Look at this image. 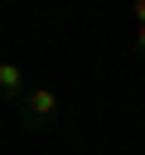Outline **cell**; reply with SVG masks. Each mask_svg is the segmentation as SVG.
<instances>
[{
    "label": "cell",
    "instance_id": "cell-3",
    "mask_svg": "<svg viewBox=\"0 0 145 155\" xmlns=\"http://www.w3.org/2000/svg\"><path fill=\"white\" fill-rule=\"evenodd\" d=\"M135 53H145V24H135Z\"/></svg>",
    "mask_w": 145,
    "mask_h": 155
},
{
    "label": "cell",
    "instance_id": "cell-2",
    "mask_svg": "<svg viewBox=\"0 0 145 155\" xmlns=\"http://www.w3.org/2000/svg\"><path fill=\"white\" fill-rule=\"evenodd\" d=\"M29 92V73L10 58H0V107H19V97Z\"/></svg>",
    "mask_w": 145,
    "mask_h": 155
},
{
    "label": "cell",
    "instance_id": "cell-1",
    "mask_svg": "<svg viewBox=\"0 0 145 155\" xmlns=\"http://www.w3.org/2000/svg\"><path fill=\"white\" fill-rule=\"evenodd\" d=\"M14 121H19V131H48V126H58V121H63V102H58V92L29 82V92H24L19 107H14Z\"/></svg>",
    "mask_w": 145,
    "mask_h": 155
},
{
    "label": "cell",
    "instance_id": "cell-4",
    "mask_svg": "<svg viewBox=\"0 0 145 155\" xmlns=\"http://www.w3.org/2000/svg\"><path fill=\"white\" fill-rule=\"evenodd\" d=\"M135 24H145V0H135Z\"/></svg>",
    "mask_w": 145,
    "mask_h": 155
}]
</instances>
